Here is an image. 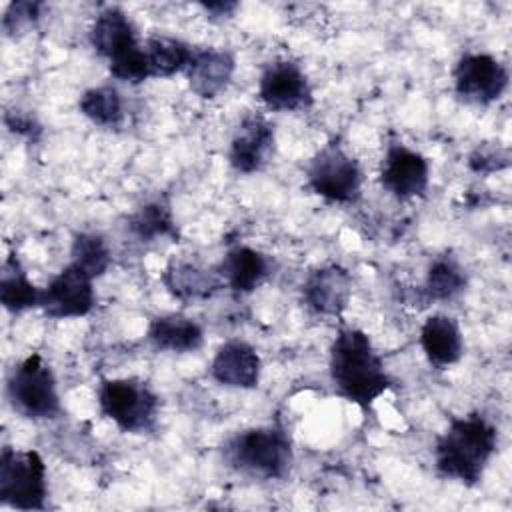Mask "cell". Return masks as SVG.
Returning a JSON list of instances; mask_svg holds the SVG:
<instances>
[{"mask_svg":"<svg viewBox=\"0 0 512 512\" xmlns=\"http://www.w3.org/2000/svg\"><path fill=\"white\" fill-rule=\"evenodd\" d=\"M328 374L334 392L362 410L394 384L370 336L354 326L336 332L328 348Z\"/></svg>","mask_w":512,"mask_h":512,"instance_id":"6da1fadb","label":"cell"},{"mask_svg":"<svg viewBox=\"0 0 512 512\" xmlns=\"http://www.w3.org/2000/svg\"><path fill=\"white\" fill-rule=\"evenodd\" d=\"M498 450V428L480 412L452 416L448 428L436 436L434 468L438 476L478 486Z\"/></svg>","mask_w":512,"mask_h":512,"instance_id":"7a4b0ae2","label":"cell"},{"mask_svg":"<svg viewBox=\"0 0 512 512\" xmlns=\"http://www.w3.org/2000/svg\"><path fill=\"white\" fill-rule=\"evenodd\" d=\"M222 460L252 480H284L294 464V448L286 428L266 424L232 434L222 446Z\"/></svg>","mask_w":512,"mask_h":512,"instance_id":"3957f363","label":"cell"},{"mask_svg":"<svg viewBox=\"0 0 512 512\" xmlns=\"http://www.w3.org/2000/svg\"><path fill=\"white\" fill-rule=\"evenodd\" d=\"M88 42L106 60L114 80L130 86L150 80L144 42H140L132 18L120 6L108 4L96 14L88 30Z\"/></svg>","mask_w":512,"mask_h":512,"instance_id":"277c9868","label":"cell"},{"mask_svg":"<svg viewBox=\"0 0 512 512\" xmlns=\"http://www.w3.org/2000/svg\"><path fill=\"white\" fill-rule=\"evenodd\" d=\"M100 414L124 434H150L158 424L160 398L146 380L104 378L96 390Z\"/></svg>","mask_w":512,"mask_h":512,"instance_id":"5b68a950","label":"cell"},{"mask_svg":"<svg viewBox=\"0 0 512 512\" xmlns=\"http://www.w3.org/2000/svg\"><path fill=\"white\" fill-rule=\"evenodd\" d=\"M6 400L10 408L32 422L54 420L62 414L58 382L42 354L22 358L6 376Z\"/></svg>","mask_w":512,"mask_h":512,"instance_id":"8992f818","label":"cell"},{"mask_svg":"<svg viewBox=\"0 0 512 512\" xmlns=\"http://www.w3.org/2000/svg\"><path fill=\"white\" fill-rule=\"evenodd\" d=\"M306 184L328 204H354L362 196L364 172L340 140L332 138L308 160Z\"/></svg>","mask_w":512,"mask_h":512,"instance_id":"52a82bcc","label":"cell"},{"mask_svg":"<svg viewBox=\"0 0 512 512\" xmlns=\"http://www.w3.org/2000/svg\"><path fill=\"white\" fill-rule=\"evenodd\" d=\"M48 500V472L38 450L2 446L0 504L14 510H44Z\"/></svg>","mask_w":512,"mask_h":512,"instance_id":"ba28073f","label":"cell"},{"mask_svg":"<svg viewBox=\"0 0 512 512\" xmlns=\"http://www.w3.org/2000/svg\"><path fill=\"white\" fill-rule=\"evenodd\" d=\"M452 84L460 102L490 106L506 94L510 70L490 52H464L452 68Z\"/></svg>","mask_w":512,"mask_h":512,"instance_id":"9c48e42d","label":"cell"},{"mask_svg":"<svg viewBox=\"0 0 512 512\" xmlns=\"http://www.w3.org/2000/svg\"><path fill=\"white\" fill-rule=\"evenodd\" d=\"M256 94L270 112H302L314 104V90L304 68L290 58H276L262 68Z\"/></svg>","mask_w":512,"mask_h":512,"instance_id":"30bf717a","label":"cell"},{"mask_svg":"<svg viewBox=\"0 0 512 512\" xmlns=\"http://www.w3.org/2000/svg\"><path fill=\"white\" fill-rule=\"evenodd\" d=\"M378 182L384 192L400 202L420 198L430 186V164L422 152L402 140H392L386 144Z\"/></svg>","mask_w":512,"mask_h":512,"instance_id":"8fae6325","label":"cell"},{"mask_svg":"<svg viewBox=\"0 0 512 512\" xmlns=\"http://www.w3.org/2000/svg\"><path fill=\"white\" fill-rule=\"evenodd\" d=\"M94 304V280L72 262L48 280L40 296V310L52 320L82 318L92 312Z\"/></svg>","mask_w":512,"mask_h":512,"instance_id":"7c38bea8","label":"cell"},{"mask_svg":"<svg viewBox=\"0 0 512 512\" xmlns=\"http://www.w3.org/2000/svg\"><path fill=\"white\" fill-rule=\"evenodd\" d=\"M276 154V128L258 114L242 116L228 144V164L238 174L262 172Z\"/></svg>","mask_w":512,"mask_h":512,"instance_id":"4fadbf2b","label":"cell"},{"mask_svg":"<svg viewBox=\"0 0 512 512\" xmlns=\"http://www.w3.org/2000/svg\"><path fill=\"white\" fill-rule=\"evenodd\" d=\"M302 304L316 316L338 318L352 298V276L340 264H324L308 272L300 286Z\"/></svg>","mask_w":512,"mask_h":512,"instance_id":"5bb4252c","label":"cell"},{"mask_svg":"<svg viewBox=\"0 0 512 512\" xmlns=\"http://www.w3.org/2000/svg\"><path fill=\"white\" fill-rule=\"evenodd\" d=\"M210 378L234 390H252L260 384L262 358L256 348L244 340H226L218 346L210 362Z\"/></svg>","mask_w":512,"mask_h":512,"instance_id":"9a60e30c","label":"cell"},{"mask_svg":"<svg viewBox=\"0 0 512 512\" xmlns=\"http://www.w3.org/2000/svg\"><path fill=\"white\" fill-rule=\"evenodd\" d=\"M236 72V56L226 48H196L184 70L188 88L202 100H214L224 94Z\"/></svg>","mask_w":512,"mask_h":512,"instance_id":"2e32d148","label":"cell"},{"mask_svg":"<svg viewBox=\"0 0 512 512\" xmlns=\"http://www.w3.org/2000/svg\"><path fill=\"white\" fill-rule=\"evenodd\" d=\"M214 268L228 290L234 294H250L272 274V260L252 246L236 244L226 250Z\"/></svg>","mask_w":512,"mask_h":512,"instance_id":"e0dca14e","label":"cell"},{"mask_svg":"<svg viewBox=\"0 0 512 512\" xmlns=\"http://www.w3.org/2000/svg\"><path fill=\"white\" fill-rule=\"evenodd\" d=\"M420 348L430 366L446 370L464 356V336L460 324L448 314H430L420 326Z\"/></svg>","mask_w":512,"mask_h":512,"instance_id":"ac0fdd59","label":"cell"},{"mask_svg":"<svg viewBox=\"0 0 512 512\" xmlns=\"http://www.w3.org/2000/svg\"><path fill=\"white\" fill-rule=\"evenodd\" d=\"M146 340L154 350L188 354L204 344V328L190 316L180 312L158 314L150 320Z\"/></svg>","mask_w":512,"mask_h":512,"instance_id":"d6986e66","label":"cell"},{"mask_svg":"<svg viewBox=\"0 0 512 512\" xmlns=\"http://www.w3.org/2000/svg\"><path fill=\"white\" fill-rule=\"evenodd\" d=\"M162 284L180 302L208 300L224 288L216 268L208 270L188 260H170L162 270Z\"/></svg>","mask_w":512,"mask_h":512,"instance_id":"ffe728a7","label":"cell"},{"mask_svg":"<svg viewBox=\"0 0 512 512\" xmlns=\"http://www.w3.org/2000/svg\"><path fill=\"white\" fill-rule=\"evenodd\" d=\"M42 288H38L22 266L18 254H8L0 270V304L10 314L40 308Z\"/></svg>","mask_w":512,"mask_h":512,"instance_id":"44dd1931","label":"cell"},{"mask_svg":"<svg viewBox=\"0 0 512 512\" xmlns=\"http://www.w3.org/2000/svg\"><path fill=\"white\" fill-rule=\"evenodd\" d=\"M468 286V276L464 266L456 256L450 252H444L440 256H434L428 264L422 296L428 302H448L458 298Z\"/></svg>","mask_w":512,"mask_h":512,"instance_id":"7402d4cb","label":"cell"},{"mask_svg":"<svg viewBox=\"0 0 512 512\" xmlns=\"http://www.w3.org/2000/svg\"><path fill=\"white\" fill-rule=\"evenodd\" d=\"M78 110L94 126L118 130L126 120V106L120 90L114 84L92 86L78 98Z\"/></svg>","mask_w":512,"mask_h":512,"instance_id":"603a6c76","label":"cell"},{"mask_svg":"<svg viewBox=\"0 0 512 512\" xmlns=\"http://www.w3.org/2000/svg\"><path fill=\"white\" fill-rule=\"evenodd\" d=\"M194 50V46L176 36H148L144 40V52L150 68V78H170L178 72H184L194 56Z\"/></svg>","mask_w":512,"mask_h":512,"instance_id":"cb8c5ba5","label":"cell"},{"mask_svg":"<svg viewBox=\"0 0 512 512\" xmlns=\"http://www.w3.org/2000/svg\"><path fill=\"white\" fill-rule=\"evenodd\" d=\"M130 232L142 242H154L158 238H178L176 220L166 200H150L142 204L128 220Z\"/></svg>","mask_w":512,"mask_h":512,"instance_id":"d4e9b609","label":"cell"},{"mask_svg":"<svg viewBox=\"0 0 512 512\" xmlns=\"http://www.w3.org/2000/svg\"><path fill=\"white\" fill-rule=\"evenodd\" d=\"M70 262L84 270L92 280H96L108 272L112 264V252L100 234L78 232L72 238Z\"/></svg>","mask_w":512,"mask_h":512,"instance_id":"484cf974","label":"cell"},{"mask_svg":"<svg viewBox=\"0 0 512 512\" xmlns=\"http://www.w3.org/2000/svg\"><path fill=\"white\" fill-rule=\"evenodd\" d=\"M44 8H46L44 2H32V0L10 2L2 14V32L8 38H20L28 34L40 22Z\"/></svg>","mask_w":512,"mask_h":512,"instance_id":"4316f807","label":"cell"},{"mask_svg":"<svg viewBox=\"0 0 512 512\" xmlns=\"http://www.w3.org/2000/svg\"><path fill=\"white\" fill-rule=\"evenodd\" d=\"M510 166V150L500 142H482L468 156V168L476 174H490Z\"/></svg>","mask_w":512,"mask_h":512,"instance_id":"83f0119b","label":"cell"},{"mask_svg":"<svg viewBox=\"0 0 512 512\" xmlns=\"http://www.w3.org/2000/svg\"><path fill=\"white\" fill-rule=\"evenodd\" d=\"M4 124L10 132H14L18 136H26L28 140H36V136L42 132L36 118L30 112H22V110L6 112L4 114Z\"/></svg>","mask_w":512,"mask_h":512,"instance_id":"f1b7e54d","label":"cell"},{"mask_svg":"<svg viewBox=\"0 0 512 512\" xmlns=\"http://www.w3.org/2000/svg\"><path fill=\"white\" fill-rule=\"evenodd\" d=\"M200 8H202V12L206 14V18L210 20V22H224V20H228V18H232L234 16V12L240 8V4L238 2H200L198 4Z\"/></svg>","mask_w":512,"mask_h":512,"instance_id":"f546056e","label":"cell"}]
</instances>
